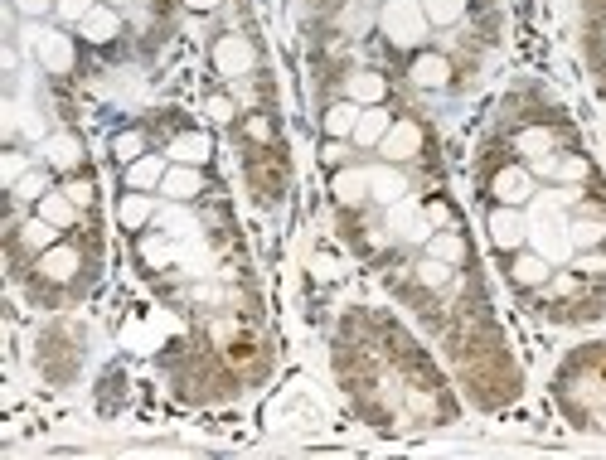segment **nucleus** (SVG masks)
I'll use <instances>...</instances> for the list:
<instances>
[{
  "instance_id": "nucleus-2",
  "label": "nucleus",
  "mask_w": 606,
  "mask_h": 460,
  "mask_svg": "<svg viewBox=\"0 0 606 460\" xmlns=\"http://www.w3.org/2000/svg\"><path fill=\"white\" fill-rule=\"evenodd\" d=\"M379 30H383L388 44L413 49L417 39L427 34V15H422V5H417V0H383V5H379Z\"/></svg>"
},
{
  "instance_id": "nucleus-7",
  "label": "nucleus",
  "mask_w": 606,
  "mask_h": 460,
  "mask_svg": "<svg viewBox=\"0 0 606 460\" xmlns=\"http://www.w3.org/2000/svg\"><path fill=\"white\" fill-rule=\"evenodd\" d=\"M78 39H88V44H112V39H122V10H112V5H102L93 0L88 10H83V20H78Z\"/></svg>"
},
{
  "instance_id": "nucleus-40",
  "label": "nucleus",
  "mask_w": 606,
  "mask_h": 460,
  "mask_svg": "<svg viewBox=\"0 0 606 460\" xmlns=\"http://www.w3.org/2000/svg\"><path fill=\"white\" fill-rule=\"evenodd\" d=\"M185 5H190L194 15H209V10H219V5H224V0H185Z\"/></svg>"
},
{
  "instance_id": "nucleus-33",
  "label": "nucleus",
  "mask_w": 606,
  "mask_h": 460,
  "mask_svg": "<svg viewBox=\"0 0 606 460\" xmlns=\"http://www.w3.org/2000/svg\"><path fill=\"white\" fill-rule=\"evenodd\" d=\"M573 272L587 276V281H592V276H606V252H602V247H587V252H577Z\"/></svg>"
},
{
  "instance_id": "nucleus-30",
  "label": "nucleus",
  "mask_w": 606,
  "mask_h": 460,
  "mask_svg": "<svg viewBox=\"0 0 606 460\" xmlns=\"http://www.w3.org/2000/svg\"><path fill=\"white\" fill-rule=\"evenodd\" d=\"M451 276H456L451 262H437V257H422V262H417V281H422L427 291H447Z\"/></svg>"
},
{
  "instance_id": "nucleus-19",
  "label": "nucleus",
  "mask_w": 606,
  "mask_h": 460,
  "mask_svg": "<svg viewBox=\"0 0 606 460\" xmlns=\"http://www.w3.org/2000/svg\"><path fill=\"white\" fill-rule=\"evenodd\" d=\"M59 233H64V228H54L49 218H39V214H34L30 223H20V233H15V243L25 247V252H34V257H39V252H49V247L59 243Z\"/></svg>"
},
{
  "instance_id": "nucleus-25",
  "label": "nucleus",
  "mask_w": 606,
  "mask_h": 460,
  "mask_svg": "<svg viewBox=\"0 0 606 460\" xmlns=\"http://www.w3.org/2000/svg\"><path fill=\"white\" fill-rule=\"evenodd\" d=\"M568 243H573V252L602 247L606 243V223L602 218H573V223H568Z\"/></svg>"
},
{
  "instance_id": "nucleus-15",
  "label": "nucleus",
  "mask_w": 606,
  "mask_h": 460,
  "mask_svg": "<svg viewBox=\"0 0 606 460\" xmlns=\"http://www.w3.org/2000/svg\"><path fill=\"white\" fill-rule=\"evenodd\" d=\"M359 102H350V97H340V102H330L325 107V117H320V131L330 136V141H354V126H359Z\"/></svg>"
},
{
  "instance_id": "nucleus-1",
  "label": "nucleus",
  "mask_w": 606,
  "mask_h": 460,
  "mask_svg": "<svg viewBox=\"0 0 606 460\" xmlns=\"http://www.w3.org/2000/svg\"><path fill=\"white\" fill-rule=\"evenodd\" d=\"M30 54L49 78H68L78 68V39L68 30H59V25H39L30 34Z\"/></svg>"
},
{
  "instance_id": "nucleus-4",
  "label": "nucleus",
  "mask_w": 606,
  "mask_h": 460,
  "mask_svg": "<svg viewBox=\"0 0 606 460\" xmlns=\"http://www.w3.org/2000/svg\"><path fill=\"white\" fill-rule=\"evenodd\" d=\"M422 141H427V131H422L417 117H393L388 136L379 141V155H383V160H393V165H403V160L422 155Z\"/></svg>"
},
{
  "instance_id": "nucleus-28",
  "label": "nucleus",
  "mask_w": 606,
  "mask_h": 460,
  "mask_svg": "<svg viewBox=\"0 0 606 460\" xmlns=\"http://www.w3.org/2000/svg\"><path fill=\"white\" fill-rule=\"evenodd\" d=\"M141 155H146V131L131 126V131H117V136H112V160H117V165H131V160H141Z\"/></svg>"
},
{
  "instance_id": "nucleus-11",
  "label": "nucleus",
  "mask_w": 606,
  "mask_h": 460,
  "mask_svg": "<svg viewBox=\"0 0 606 460\" xmlns=\"http://www.w3.org/2000/svg\"><path fill=\"white\" fill-rule=\"evenodd\" d=\"M369 194L379 199V204H403L408 199V175L393 165V160H383V165H369Z\"/></svg>"
},
{
  "instance_id": "nucleus-32",
  "label": "nucleus",
  "mask_w": 606,
  "mask_h": 460,
  "mask_svg": "<svg viewBox=\"0 0 606 460\" xmlns=\"http://www.w3.org/2000/svg\"><path fill=\"white\" fill-rule=\"evenodd\" d=\"M25 170H30L25 151H5V155H0V184H5V189H15V180H20Z\"/></svg>"
},
{
  "instance_id": "nucleus-14",
  "label": "nucleus",
  "mask_w": 606,
  "mask_h": 460,
  "mask_svg": "<svg viewBox=\"0 0 606 460\" xmlns=\"http://www.w3.org/2000/svg\"><path fill=\"white\" fill-rule=\"evenodd\" d=\"M408 78H413L422 92H437V88H447V78H451V63L447 54H437V49H422L413 59V68H408Z\"/></svg>"
},
{
  "instance_id": "nucleus-10",
  "label": "nucleus",
  "mask_w": 606,
  "mask_h": 460,
  "mask_svg": "<svg viewBox=\"0 0 606 460\" xmlns=\"http://www.w3.org/2000/svg\"><path fill=\"white\" fill-rule=\"evenodd\" d=\"M160 194L170 199V204H190L204 194V175H199V165H175L170 160V170H165V180H160Z\"/></svg>"
},
{
  "instance_id": "nucleus-20",
  "label": "nucleus",
  "mask_w": 606,
  "mask_h": 460,
  "mask_svg": "<svg viewBox=\"0 0 606 460\" xmlns=\"http://www.w3.org/2000/svg\"><path fill=\"white\" fill-rule=\"evenodd\" d=\"M209 151H214V146H209V136H204V131H185V136H175V141L165 146V155H170L175 165H204Z\"/></svg>"
},
{
  "instance_id": "nucleus-27",
  "label": "nucleus",
  "mask_w": 606,
  "mask_h": 460,
  "mask_svg": "<svg viewBox=\"0 0 606 460\" xmlns=\"http://www.w3.org/2000/svg\"><path fill=\"white\" fill-rule=\"evenodd\" d=\"M10 194H15L20 204H39V199L49 194V165H39V170L30 165V170L15 180V189H10Z\"/></svg>"
},
{
  "instance_id": "nucleus-23",
  "label": "nucleus",
  "mask_w": 606,
  "mask_h": 460,
  "mask_svg": "<svg viewBox=\"0 0 606 460\" xmlns=\"http://www.w3.org/2000/svg\"><path fill=\"white\" fill-rule=\"evenodd\" d=\"M514 155H524V165L553 155V131H548V126H524V131L514 136Z\"/></svg>"
},
{
  "instance_id": "nucleus-12",
  "label": "nucleus",
  "mask_w": 606,
  "mask_h": 460,
  "mask_svg": "<svg viewBox=\"0 0 606 460\" xmlns=\"http://www.w3.org/2000/svg\"><path fill=\"white\" fill-rule=\"evenodd\" d=\"M345 97L359 102V107H383V102H388V78L374 73V68H359V73L345 78Z\"/></svg>"
},
{
  "instance_id": "nucleus-39",
  "label": "nucleus",
  "mask_w": 606,
  "mask_h": 460,
  "mask_svg": "<svg viewBox=\"0 0 606 460\" xmlns=\"http://www.w3.org/2000/svg\"><path fill=\"white\" fill-rule=\"evenodd\" d=\"M0 63H5V73H15V63H20V54H15L10 39H5V49H0Z\"/></svg>"
},
{
  "instance_id": "nucleus-41",
  "label": "nucleus",
  "mask_w": 606,
  "mask_h": 460,
  "mask_svg": "<svg viewBox=\"0 0 606 460\" xmlns=\"http://www.w3.org/2000/svg\"><path fill=\"white\" fill-rule=\"evenodd\" d=\"M102 5H112V10H131L136 0H102Z\"/></svg>"
},
{
  "instance_id": "nucleus-8",
  "label": "nucleus",
  "mask_w": 606,
  "mask_h": 460,
  "mask_svg": "<svg viewBox=\"0 0 606 460\" xmlns=\"http://www.w3.org/2000/svg\"><path fill=\"white\" fill-rule=\"evenodd\" d=\"M548 276H553V262L543 257L539 247H519V252H510V281L519 286V291H539V286H548Z\"/></svg>"
},
{
  "instance_id": "nucleus-3",
  "label": "nucleus",
  "mask_w": 606,
  "mask_h": 460,
  "mask_svg": "<svg viewBox=\"0 0 606 460\" xmlns=\"http://www.w3.org/2000/svg\"><path fill=\"white\" fill-rule=\"evenodd\" d=\"M209 63H214V73L219 78H248L257 68V49H253V39L248 34H238V30H228L214 39V49H209Z\"/></svg>"
},
{
  "instance_id": "nucleus-21",
  "label": "nucleus",
  "mask_w": 606,
  "mask_h": 460,
  "mask_svg": "<svg viewBox=\"0 0 606 460\" xmlns=\"http://www.w3.org/2000/svg\"><path fill=\"white\" fill-rule=\"evenodd\" d=\"M388 126H393V117H388L383 107H364V112H359V126H354V146H359V151L379 146L383 136H388Z\"/></svg>"
},
{
  "instance_id": "nucleus-37",
  "label": "nucleus",
  "mask_w": 606,
  "mask_h": 460,
  "mask_svg": "<svg viewBox=\"0 0 606 460\" xmlns=\"http://www.w3.org/2000/svg\"><path fill=\"white\" fill-rule=\"evenodd\" d=\"M248 136H253V141H272V122H267L262 112H253V117H248Z\"/></svg>"
},
{
  "instance_id": "nucleus-13",
  "label": "nucleus",
  "mask_w": 606,
  "mask_h": 460,
  "mask_svg": "<svg viewBox=\"0 0 606 460\" xmlns=\"http://www.w3.org/2000/svg\"><path fill=\"white\" fill-rule=\"evenodd\" d=\"M34 272L44 276V281H54V286H64V281H73V272H78V247L54 243L49 252H39Z\"/></svg>"
},
{
  "instance_id": "nucleus-31",
  "label": "nucleus",
  "mask_w": 606,
  "mask_h": 460,
  "mask_svg": "<svg viewBox=\"0 0 606 460\" xmlns=\"http://www.w3.org/2000/svg\"><path fill=\"white\" fill-rule=\"evenodd\" d=\"M10 10H15L20 20L49 25V20H54V10H59V0H10Z\"/></svg>"
},
{
  "instance_id": "nucleus-17",
  "label": "nucleus",
  "mask_w": 606,
  "mask_h": 460,
  "mask_svg": "<svg viewBox=\"0 0 606 460\" xmlns=\"http://www.w3.org/2000/svg\"><path fill=\"white\" fill-rule=\"evenodd\" d=\"M127 170V189H160V180H165V155L156 151H146L141 160H131V165H122Z\"/></svg>"
},
{
  "instance_id": "nucleus-5",
  "label": "nucleus",
  "mask_w": 606,
  "mask_h": 460,
  "mask_svg": "<svg viewBox=\"0 0 606 460\" xmlns=\"http://www.w3.org/2000/svg\"><path fill=\"white\" fill-rule=\"evenodd\" d=\"M490 199L505 204V209H524V204L534 199V170H529V165H505V170H495Z\"/></svg>"
},
{
  "instance_id": "nucleus-34",
  "label": "nucleus",
  "mask_w": 606,
  "mask_h": 460,
  "mask_svg": "<svg viewBox=\"0 0 606 460\" xmlns=\"http://www.w3.org/2000/svg\"><path fill=\"white\" fill-rule=\"evenodd\" d=\"M204 117L224 126V122H233V117H238V107H233V97H228V92H214V97L204 102Z\"/></svg>"
},
{
  "instance_id": "nucleus-16",
  "label": "nucleus",
  "mask_w": 606,
  "mask_h": 460,
  "mask_svg": "<svg viewBox=\"0 0 606 460\" xmlns=\"http://www.w3.org/2000/svg\"><path fill=\"white\" fill-rule=\"evenodd\" d=\"M151 218H156V194H146V189H127V194H122V204H117V223H122L127 233H141Z\"/></svg>"
},
{
  "instance_id": "nucleus-29",
  "label": "nucleus",
  "mask_w": 606,
  "mask_h": 460,
  "mask_svg": "<svg viewBox=\"0 0 606 460\" xmlns=\"http://www.w3.org/2000/svg\"><path fill=\"white\" fill-rule=\"evenodd\" d=\"M427 257H437V262H451V267H456V262H466V243H461L456 233H432V238H427Z\"/></svg>"
},
{
  "instance_id": "nucleus-35",
  "label": "nucleus",
  "mask_w": 606,
  "mask_h": 460,
  "mask_svg": "<svg viewBox=\"0 0 606 460\" xmlns=\"http://www.w3.org/2000/svg\"><path fill=\"white\" fill-rule=\"evenodd\" d=\"M587 175V160H577V155H558V175L553 180H582Z\"/></svg>"
},
{
  "instance_id": "nucleus-6",
  "label": "nucleus",
  "mask_w": 606,
  "mask_h": 460,
  "mask_svg": "<svg viewBox=\"0 0 606 460\" xmlns=\"http://www.w3.org/2000/svg\"><path fill=\"white\" fill-rule=\"evenodd\" d=\"M485 228H490V243L500 247V252H519V247L529 243V223H524V214H519V209H505V204L490 209Z\"/></svg>"
},
{
  "instance_id": "nucleus-9",
  "label": "nucleus",
  "mask_w": 606,
  "mask_h": 460,
  "mask_svg": "<svg viewBox=\"0 0 606 460\" xmlns=\"http://www.w3.org/2000/svg\"><path fill=\"white\" fill-rule=\"evenodd\" d=\"M39 160H44L49 170H59V175H73V170L83 165V141H78L73 131H54V136L39 141Z\"/></svg>"
},
{
  "instance_id": "nucleus-18",
  "label": "nucleus",
  "mask_w": 606,
  "mask_h": 460,
  "mask_svg": "<svg viewBox=\"0 0 606 460\" xmlns=\"http://www.w3.org/2000/svg\"><path fill=\"white\" fill-rule=\"evenodd\" d=\"M388 223H393V233H398L403 243H422V247H427V238H432V223L417 214V209H408V204H393Z\"/></svg>"
},
{
  "instance_id": "nucleus-42",
  "label": "nucleus",
  "mask_w": 606,
  "mask_h": 460,
  "mask_svg": "<svg viewBox=\"0 0 606 460\" xmlns=\"http://www.w3.org/2000/svg\"><path fill=\"white\" fill-rule=\"evenodd\" d=\"M354 5H369V10H379L383 0H354Z\"/></svg>"
},
{
  "instance_id": "nucleus-38",
  "label": "nucleus",
  "mask_w": 606,
  "mask_h": 460,
  "mask_svg": "<svg viewBox=\"0 0 606 460\" xmlns=\"http://www.w3.org/2000/svg\"><path fill=\"white\" fill-rule=\"evenodd\" d=\"M350 146L354 141H330V146H325V160H330V165H345V160H350Z\"/></svg>"
},
{
  "instance_id": "nucleus-36",
  "label": "nucleus",
  "mask_w": 606,
  "mask_h": 460,
  "mask_svg": "<svg viewBox=\"0 0 606 460\" xmlns=\"http://www.w3.org/2000/svg\"><path fill=\"white\" fill-rule=\"evenodd\" d=\"M64 194L73 199V204H78V209H88V204H93V184H88V180H68Z\"/></svg>"
},
{
  "instance_id": "nucleus-24",
  "label": "nucleus",
  "mask_w": 606,
  "mask_h": 460,
  "mask_svg": "<svg viewBox=\"0 0 606 460\" xmlns=\"http://www.w3.org/2000/svg\"><path fill=\"white\" fill-rule=\"evenodd\" d=\"M417 5H422V15H427L432 30H451V25L466 20V0H417Z\"/></svg>"
},
{
  "instance_id": "nucleus-26",
  "label": "nucleus",
  "mask_w": 606,
  "mask_h": 460,
  "mask_svg": "<svg viewBox=\"0 0 606 460\" xmlns=\"http://www.w3.org/2000/svg\"><path fill=\"white\" fill-rule=\"evenodd\" d=\"M335 199L340 204H359V199H369V170H340L335 175Z\"/></svg>"
},
{
  "instance_id": "nucleus-22",
  "label": "nucleus",
  "mask_w": 606,
  "mask_h": 460,
  "mask_svg": "<svg viewBox=\"0 0 606 460\" xmlns=\"http://www.w3.org/2000/svg\"><path fill=\"white\" fill-rule=\"evenodd\" d=\"M34 214H39V218H49L54 228H73V223H78V204L68 199L64 189H49V194H44V199L34 204Z\"/></svg>"
}]
</instances>
